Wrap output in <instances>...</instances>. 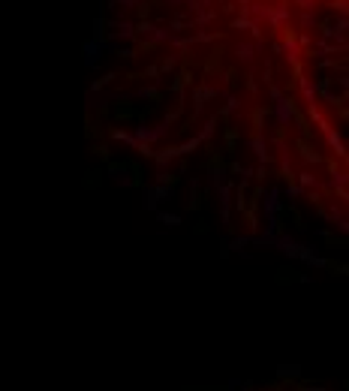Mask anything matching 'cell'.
<instances>
[{
    "mask_svg": "<svg viewBox=\"0 0 349 391\" xmlns=\"http://www.w3.org/2000/svg\"><path fill=\"white\" fill-rule=\"evenodd\" d=\"M232 27H235V30H253L247 18H235V21H232Z\"/></svg>",
    "mask_w": 349,
    "mask_h": 391,
    "instance_id": "5",
    "label": "cell"
},
{
    "mask_svg": "<svg viewBox=\"0 0 349 391\" xmlns=\"http://www.w3.org/2000/svg\"><path fill=\"white\" fill-rule=\"evenodd\" d=\"M85 51H88V63H94V57H100V51H102V43H88Z\"/></svg>",
    "mask_w": 349,
    "mask_h": 391,
    "instance_id": "3",
    "label": "cell"
},
{
    "mask_svg": "<svg viewBox=\"0 0 349 391\" xmlns=\"http://www.w3.org/2000/svg\"><path fill=\"white\" fill-rule=\"evenodd\" d=\"M153 49H157L153 43H142V46H139V54H145V51H153Z\"/></svg>",
    "mask_w": 349,
    "mask_h": 391,
    "instance_id": "8",
    "label": "cell"
},
{
    "mask_svg": "<svg viewBox=\"0 0 349 391\" xmlns=\"http://www.w3.org/2000/svg\"><path fill=\"white\" fill-rule=\"evenodd\" d=\"M136 30H139V33H153V24H150V21H139Z\"/></svg>",
    "mask_w": 349,
    "mask_h": 391,
    "instance_id": "6",
    "label": "cell"
},
{
    "mask_svg": "<svg viewBox=\"0 0 349 391\" xmlns=\"http://www.w3.org/2000/svg\"><path fill=\"white\" fill-rule=\"evenodd\" d=\"M241 3H247V0H241Z\"/></svg>",
    "mask_w": 349,
    "mask_h": 391,
    "instance_id": "11",
    "label": "cell"
},
{
    "mask_svg": "<svg viewBox=\"0 0 349 391\" xmlns=\"http://www.w3.org/2000/svg\"><path fill=\"white\" fill-rule=\"evenodd\" d=\"M220 63H223V46H217V49L211 51V57H208L205 69H208V72H217V69H220Z\"/></svg>",
    "mask_w": 349,
    "mask_h": 391,
    "instance_id": "1",
    "label": "cell"
},
{
    "mask_svg": "<svg viewBox=\"0 0 349 391\" xmlns=\"http://www.w3.org/2000/svg\"><path fill=\"white\" fill-rule=\"evenodd\" d=\"M163 69H166V72L175 69V57H166V60H163Z\"/></svg>",
    "mask_w": 349,
    "mask_h": 391,
    "instance_id": "9",
    "label": "cell"
},
{
    "mask_svg": "<svg viewBox=\"0 0 349 391\" xmlns=\"http://www.w3.org/2000/svg\"><path fill=\"white\" fill-rule=\"evenodd\" d=\"M94 30H97V43H105V15L100 12L97 21H94Z\"/></svg>",
    "mask_w": 349,
    "mask_h": 391,
    "instance_id": "2",
    "label": "cell"
},
{
    "mask_svg": "<svg viewBox=\"0 0 349 391\" xmlns=\"http://www.w3.org/2000/svg\"><path fill=\"white\" fill-rule=\"evenodd\" d=\"M295 39H298V33H295L289 24H286V27H283V43L289 46V51H292V46H295Z\"/></svg>",
    "mask_w": 349,
    "mask_h": 391,
    "instance_id": "4",
    "label": "cell"
},
{
    "mask_svg": "<svg viewBox=\"0 0 349 391\" xmlns=\"http://www.w3.org/2000/svg\"><path fill=\"white\" fill-rule=\"evenodd\" d=\"M331 6H337L340 12H346V0H331Z\"/></svg>",
    "mask_w": 349,
    "mask_h": 391,
    "instance_id": "10",
    "label": "cell"
},
{
    "mask_svg": "<svg viewBox=\"0 0 349 391\" xmlns=\"http://www.w3.org/2000/svg\"><path fill=\"white\" fill-rule=\"evenodd\" d=\"M118 57H124V60H130V57H136V51H133V49H121V51H118Z\"/></svg>",
    "mask_w": 349,
    "mask_h": 391,
    "instance_id": "7",
    "label": "cell"
}]
</instances>
